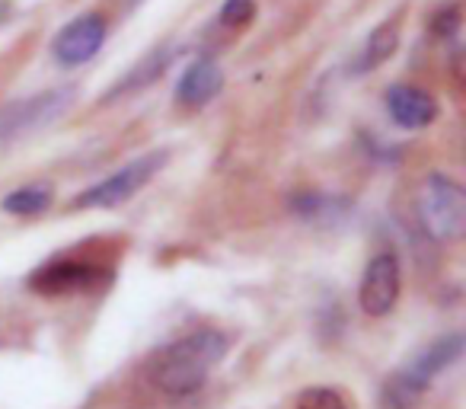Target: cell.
I'll use <instances>...</instances> for the list:
<instances>
[{"instance_id": "cell-1", "label": "cell", "mask_w": 466, "mask_h": 409, "mask_svg": "<svg viewBox=\"0 0 466 409\" xmlns=\"http://www.w3.org/2000/svg\"><path fill=\"white\" fill-rule=\"evenodd\" d=\"M230 336L220 330H195L169 343L150 364V381L167 396H192L230 352Z\"/></svg>"}, {"instance_id": "cell-2", "label": "cell", "mask_w": 466, "mask_h": 409, "mask_svg": "<svg viewBox=\"0 0 466 409\" xmlns=\"http://www.w3.org/2000/svg\"><path fill=\"white\" fill-rule=\"evenodd\" d=\"M463 332H447V336L434 339L431 345H425L406 368H400L383 381L380 409H412L421 400V394L431 387L434 377L444 374L451 364H457L463 358Z\"/></svg>"}, {"instance_id": "cell-3", "label": "cell", "mask_w": 466, "mask_h": 409, "mask_svg": "<svg viewBox=\"0 0 466 409\" xmlns=\"http://www.w3.org/2000/svg\"><path fill=\"white\" fill-rule=\"evenodd\" d=\"M421 230L431 240H457L466 230V192L457 179L444 173L425 176L415 195Z\"/></svg>"}, {"instance_id": "cell-4", "label": "cell", "mask_w": 466, "mask_h": 409, "mask_svg": "<svg viewBox=\"0 0 466 409\" xmlns=\"http://www.w3.org/2000/svg\"><path fill=\"white\" fill-rule=\"evenodd\" d=\"M112 281V269L99 260H77V256H55L42 262L29 275V288L42 298H74V294L99 291Z\"/></svg>"}, {"instance_id": "cell-5", "label": "cell", "mask_w": 466, "mask_h": 409, "mask_svg": "<svg viewBox=\"0 0 466 409\" xmlns=\"http://www.w3.org/2000/svg\"><path fill=\"white\" fill-rule=\"evenodd\" d=\"M167 150H150V154L137 157V160L125 163L122 169H116L112 176L99 179L96 186H90L86 192H80L74 199L77 209H118L128 199H135L163 167H167Z\"/></svg>"}, {"instance_id": "cell-6", "label": "cell", "mask_w": 466, "mask_h": 409, "mask_svg": "<svg viewBox=\"0 0 466 409\" xmlns=\"http://www.w3.org/2000/svg\"><path fill=\"white\" fill-rule=\"evenodd\" d=\"M77 90L74 87H58V90H46L33 99H20L14 106H4L0 109V144L16 141L23 135H33V131L52 125L55 118H61L71 109Z\"/></svg>"}, {"instance_id": "cell-7", "label": "cell", "mask_w": 466, "mask_h": 409, "mask_svg": "<svg viewBox=\"0 0 466 409\" xmlns=\"http://www.w3.org/2000/svg\"><path fill=\"white\" fill-rule=\"evenodd\" d=\"M400 291H402V269L396 253L380 250V253L370 256L368 269L361 275V288H358V304L368 317L380 320L390 317L400 304Z\"/></svg>"}, {"instance_id": "cell-8", "label": "cell", "mask_w": 466, "mask_h": 409, "mask_svg": "<svg viewBox=\"0 0 466 409\" xmlns=\"http://www.w3.org/2000/svg\"><path fill=\"white\" fill-rule=\"evenodd\" d=\"M106 20L99 14H80L55 36L52 55L61 67H80L103 48L106 42Z\"/></svg>"}, {"instance_id": "cell-9", "label": "cell", "mask_w": 466, "mask_h": 409, "mask_svg": "<svg viewBox=\"0 0 466 409\" xmlns=\"http://www.w3.org/2000/svg\"><path fill=\"white\" fill-rule=\"evenodd\" d=\"M383 103H387L390 118H393L400 128H409V131L428 128V125L438 118V99H434L428 90L412 87V84L390 87Z\"/></svg>"}, {"instance_id": "cell-10", "label": "cell", "mask_w": 466, "mask_h": 409, "mask_svg": "<svg viewBox=\"0 0 466 409\" xmlns=\"http://www.w3.org/2000/svg\"><path fill=\"white\" fill-rule=\"evenodd\" d=\"M220 87H224V74H220L218 61L198 58L186 67L182 80L176 84V103L186 106V109H201L218 97Z\"/></svg>"}, {"instance_id": "cell-11", "label": "cell", "mask_w": 466, "mask_h": 409, "mask_svg": "<svg viewBox=\"0 0 466 409\" xmlns=\"http://www.w3.org/2000/svg\"><path fill=\"white\" fill-rule=\"evenodd\" d=\"M169 61H173V52H154V55H147V58H141V65L137 67H131L128 74H125L122 80H118L116 87H112L109 93H106L103 99H118V97H125V93H131V90H141V87H147V84H154L157 77H160L163 71L169 67Z\"/></svg>"}, {"instance_id": "cell-12", "label": "cell", "mask_w": 466, "mask_h": 409, "mask_svg": "<svg viewBox=\"0 0 466 409\" xmlns=\"http://www.w3.org/2000/svg\"><path fill=\"white\" fill-rule=\"evenodd\" d=\"M396 46H400L396 23H383V26H377L374 33L368 36V46H364V52L358 55V61H355V67H351V71H355V74L374 71V67H380L383 61L396 52Z\"/></svg>"}, {"instance_id": "cell-13", "label": "cell", "mask_w": 466, "mask_h": 409, "mask_svg": "<svg viewBox=\"0 0 466 409\" xmlns=\"http://www.w3.org/2000/svg\"><path fill=\"white\" fill-rule=\"evenodd\" d=\"M48 205H52V186H48V182L20 186V189H14L7 199L0 201V209L7 211V215H16V218L42 215V211H48Z\"/></svg>"}, {"instance_id": "cell-14", "label": "cell", "mask_w": 466, "mask_h": 409, "mask_svg": "<svg viewBox=\"0 0 466 409\" xmlns=\"http://www.w3.org/2000/svg\"><path fill=\"white\" fill-rule=\"evenodd\" d=\"M291 209H294V215L307 218V221H323V215H332V218L339 215L342 201L326 199V195H319V192H304L291 201Z\"/></svg>"}, {"instance_id": "cell-15", "label": "cell", "mask_w": 466, "mask_h": 409, "mask_svg": "<svg viewBox=\"0 0 466 409\" xmlns=\"http://www.w3.org/2000/svg\"><path fill=\"white\" fill-rule=\"evenodd\" d=\"M294 409H351L349 396L336 387H307L300 390Z\"/></svg>"}, {"instance_id": "cell-16", "label": "cell", "mask_w": 466, "mask_h": 409, "mask_svg": "<svg viewBox=\"0 0 466 409\" xmlns=\"http://www.w3.org/2000/svg\"><path fill=\"white\" fill-rule=\"evenodd\" d=\"M253 16H256L253 0H227L224 7H220V23L230 29H243Z\"/></svg>"}, {"instance_id": "cell-17", "label": "cell", "mask_w": 466, "mask_h": 409, "mask_svg": "<svg viewBox=\"0 0 466 409\" xmlns=\"http://www.w3.org/2000/svg\"><path fill=\"white\" fill-rule=\"evenodd\" d=\"M460 29V10L447 7L444 14L434 16V36H453Z\"/></svg>"}]
</instances>
